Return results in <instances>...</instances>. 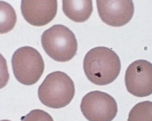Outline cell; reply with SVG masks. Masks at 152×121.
I'll use <instances>...</instances> for the list:
<instances>
[{
  "label": "cell",
  "instance_id": "4",
  "mask_svg": "<svg viewBox=\"0 0 152 121\" xmlns=\"http://www.w3.org/2000/svg\"><path fill=\"white\" fill-rule=\"evenodd\" d=\"M12 64L15 79L25 85L36 84L45 69L42 56L37 49L29 46L15 51L12 56Z\"/></svg>",
  "mask_w": 152,
  "mask_h": 121
},
{
  "label": "cell",
  "instance_id": "2",
  "mask_svg": "<svg viewBox=\"0 0 152 121\" xmlns=\"http://www.w3.org/2000/svg\"><path fill=\"white\" fill-rule=\"evenodd\" d=\"M75 85L69 75L61 71L48 75L38 88L41 103L52 109H61L71 103L75 95Z\"/></svg>",
  "mask_w": 152,
  "mask_h": 121
},
{
  "label": "cell",
  "instance_id": "7",
  "mask_svg": "<svg viewBox=\"0 0 152 121\" xmlns=\"http://www.w3.org/2000/svg\"><path fill=\"white\" fill-rule=\"evenodd\" d=\"M96 4L99 17L110 26H124L134 15V4L132 0H97Z\"/></svg>",
  "mask_w": 152,
  "mask_h": 121
},
{
  "label": "cell",
  "instance_id": "6",
  "mask_svg": "<svg viewBox=\"0 0 152 121\" xmlns=\"http://www.w3.org/2000/svg\"><path fill=\"white\" fill-rule=\"evenodd\" d=\"M125 84L128 92L137 97L152 94V64L146 60L135 61L125 74Z\"/></svg>",
  "mask_w": 152,
  "mask_h": 121
},
{
  "label": "cell",
  "instance_id": "1",
  "mask_svg": "<svg viewBox=\"0 0 152 121\" xmlns=\"http://www.w3.org/2000/svg\"><path fill=\"white\" fill-rule=\"evenodd\" d=\"M118 54L106 47H97L87 53L83 59V71L89 81L103 86L113 83L121 71Z\"/></svg>",
  "mask_w": 152,
  "mask_h": 121
},
{
  "label": "cell",
  "instance_id": "11",
  "mask_svg": "<svg viewBox=\"0 0 152 121\" xmlns=\"http://www.w3.org/2000/svg\"><path fill=\"white\" fill-rule=\"evenodd\" d=\"M127 121H152L151 101L137 103L129 112Z\"/></svg>",
  "mask_w": 152,
  "mask_h": 121
},
{
  "label": "cell",
  "instance_id": "12",
  "mask_svg": "<svg viewBox=\"0 0 152 121\" xmlns=\"http://www.w3.org/2000/svg\"><path fill=\"white\" fill-rule=\"evenodd\" d=\"M21 121H54L52 117L43 110H32L29 113L21 118Z\"/></svg>",
  "mask_w": 152,
  "mask_h": 121
},
{
  "label": "cell",
  "instance_id": "9",
  "mask_svg": "<svg viewBox=\"0 0 152 121\" xmlns=\"http://www.w3.org/2000/svg\"><path fill=\"white\" fill-rule=\"evenodd\" d=\"M62 9L67 17L77 23L85 22L93 12L91 0H64Z\"/></svg>",
  "mask_w": 152,
  "mask_h": 121
},
{
  "label": "cell",
  "instance_id": "3",
  "mask_svg": "<svg viewBox=\"0 0 152 121\" xmlns=\"http://www.w3.org/2000/svg\"><path fill=\"white\" fill-rule=\"evenodd\" d=\"M42 45L49 57L58 62L69 61L77 51L75 34L63 25H53L41 37Z\"/></svg>",
  "mask_w": 152,
  "mask_h": 121
},
{
  "label": "cell",
  "instance_id": "10",
  "mask_svg": "<svg viewBox=\"0 0 152 121\" xmlns=\"http://www.w3.org/2000/svg\"><path fill=\"white\" fill-rule=\"evenodd\" d=\"M1 23L0 33L4 34L12 30L17 21L15 12L12 5L4 1H0Z\"/></svg>",
  "mask_w": 152,
  "mask_h": 121
},
{
  "label": "cell",
  "instance_id": "13",
  "mask_svg": "<svg viewBox=\"0 0 152 121\" xmlns=\"http://www.w3.org/2000/svg\"><path fill=\"white\" fill-rule=\"evenodd\" d=\"M1 121H11V120H2Z\"/></svg>",
  "mask_w": 152,
  "mask_h": 121
},
{
  "label": "cell",
  "instance_id": "5",
  "mask_svg": "<svg viewBox=\"0 0 152 121\" xmlns=\"http://www.w3.org/2000/svg\"><path fill=\"white\" fill-rule=\"evenodd\" d=\"M80 108L89 121H112L118 111L115 99L99 91H91L84 96Z\"/></svg>",
  "mask_w": 152,
  "mask_h": 121
},
{
  "label": "cell",
  "instance_id": "8",
  "mask_svg": "<svg viewBox=\"0 0 152 121\" xmlns=\"http://www.w3.org/2000/svg\"><path fill=\"white\" fill-rule=\"evenodd\" d=\"M21 13L25 20L34 26L42 27L51 22L58 12L56 0H23Z\"/></svg>",
  "mask_w": 152,
  "mask_h": 121
}]
</instances>
